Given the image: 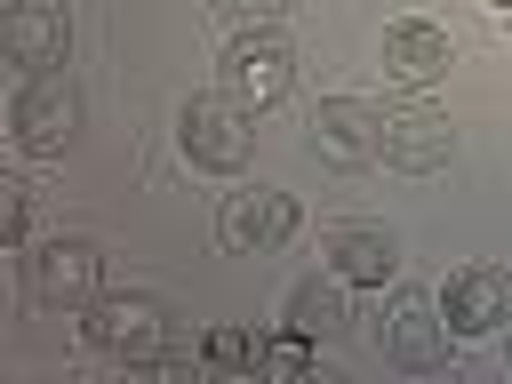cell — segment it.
<instances>
[{
  "mask_svg": "<svg viewBox=\"0 0 512 384\" xmlns=\"http://www.w3.org/2000/svg\"><path fill=\"white\" fill-rule=\"evenodd\" d=\"M264 368H272V376H304V368H312V336H304V328L272 336V344H264Z\"/></svg>",
  "mask_w": 512,
  "mask_h": 384,
  "instance_id": "cell-16",
  "label": "cell"
},
{
  "mask_svg": "<svg viewBox=\"0 0 512 384\" xmlns=\"http://www.w3.org/2000/svg\"><path fill=\"white\" fill-rule=\"evenodd\" d=\"M448 64H456L448 24H432V16H400V24H384V80H400V88H432V80H448Z\"/></svg>",
  "mask_w": 512,
  "mask_h": 384,
  "instance_id": "cell-9",
  "label": "cell"
},
{
  "mask_svg": "<svg viewBox=\"0 0 512 384\" xmlns=\"http://www.w3.org/2000/svg\"><path fill=\"white\" fill-rule=\"evenodd\" d=\"M8 128H16V144L24 152H64L72 136H80V88L64 80V72H32L24 88H16V104H8Z\"/></svg>",
  "mask_w": 512,
  "mask_h": 384,
  "instance_id": "cell-4",
  "label": "cell"
},
{
  "mask_svg": "<svg viewBox=\"0 0 512 384\" xmlns=\"http://www.w3.org/2000/svg\"><path fill=\"white\" fill-rule=\"evenodd\" d=\"M200 368H224V376H232V368H264V344H256L248 328H208V336H200Z\"/></svg>",
  "mask_w": 512,
  "mask_h": 384,
  "instance_id": "cell-15",
  "label": "cell"
},
{
  "mask_svg": "<svg viewBox=\"0 0 512 384\" xmlns=\"http://www.w3.org/2000/svg\"><path fill=\"white\" fill-rule=\"evenodd\" d=\"M80 312H88L80 336H88L96 352H112V360H128V368H160V352H168V304H160V296H144V288H104V296H88Z\"/></svg>",
  "mask_w": 512,
  "mask_h": 384,
  "instance_id": "cell-1",
  "label": "cell"
},
{
  "mask_svg": "<svg viewBox=\"0 0 512 384\" xmlns=\"http://www.w3.org/2000/svg\"><path fill=\"white\" fill-rule=\"evenodd\" d=\"M504 360H512V352H504Z\"/></svg>",
  "mask_w": 512,
  "mask_h": 384,
  "instance_id": "cell-20",
  "label": "cell"
},
{
  "mask_svg": "<svg viewBox=\"0 0 512 384\" xmlns=\"http://www.w3.org/2000/svg\"><path fill=\"white\" fill-rule=\"evenodd\" d=\"M488 8H504V16H512V0H488Z\"/></svg>",
  "mask_w": 512,
  "mask_h": 384,
  "instance_id": "cell-19",
  "label": "cell"
},
{
  "mask_svg": "<svg viewBox=\"0 0 512 384\" xmlns=\"http://www.w3.org/2000/svg\"><path fill=\"white\" fill-rule=\"evenodd\" d=\"M24 288L40 304H88V296H104V248L80 232H56L24 256Z\"/></svg>",
  "mask_w": 512,
  "mask_h": 384,
  "instance_id": "cell-5",
  "label": "cell"
},
{
  "mask_svg": "<svg viewBox=\"0 0 512 384\" xmlns=\"http://www.w3.org/2000/svg\"><path fill=\"white\" fill-rule=\"evenodd\" d=\"M0 48H8V64L56 72V64L72 56V24H64V8H56V0H16V8L0 16Z\"/></svg>",
  "mask_w": 512,
  "mask_h": 384,
  "instance_id": "cell-11",
  "label": "cell"
},
{
  "mask_svg": "<svg viewBox=\"0 0 512 384\" xmlns=\"http://www.w3.org/2000/svg\"><path fill=\"white\" fill-rule=\"evenodd\" d=\"M344 288H352V280H336V272H328V280H304V288L288 296V328H304L312 344L336 336V328L352 320V312H344Z\"/></svg>",
  "mask_w": 512,
  "mask_h": 384,
  "instance_id": "cell-14",
  "label": "cell"
},
{
  "mask_svg": "<svg viewBox=\"0 0 512 384\" xmlns=\"http://www.w3.org/2000/svg\"><path fill=\"white\" fill-rule=\"evenodd\" d=\"M176 144H184V160H192V168H208V176L248 168V152H256L248 104H232L224 88H216V96H192V104L176 112Z\"/></svg>",
  "mask_w": 512,
  "mask_h": 384,
  "instance_id": "cell-3",
  "label": "cell"
},
{
  "mask_svg": "<svg viewBox=\"0 0 512 384\" xmlns=\"http://www.w3.org/2000/svg\"><path fill=\"white\" fill-rule=\"evenodd\" d=\"M448 152H456V128H448L432 104H392V112H384V160H392V168L432 176V168H448Z\"/></svg>",
  "mask_w": 512,
  "mask_h": 384,
  "instance_id": "cell-10",
  "label": "cell"
},
{
  "mask_svg": "<svg viewBox=\"0 0 512 384\" xmlns=\"http://www.w3.org/2000/svg\"><path fill=\"white\" fill-rule=\"evenodd\" d=\"M392 264H400V248H392V232H384V224H344V232L328 240V272H336V280H352V288H384V280H392Z\"/></svg>",
  "mask_w": 512,
  "mask_h": 384,
  "instance_id": "cell-13",
  "label": "cell"
},
{
  "mask_svg": "<svg viewBox=\"0 0 512 384\" xmlns=\"http://www.w3.org/2000/svg\"><path fill=\"white\" fill-rule=\"evenodd\" d=\"M376 344L400 360V368H448V344H456V328H448V312H440V296H392V312L376 320Z\"/></svg>",
  "mask_w": 512,
  "mask_h": 384,
  "instance_id": "cell-7",
  "label": "cell"
},
{
  "mask_svg": "<svg viewBox=\"0 0 512 384\" xmlns=\"http://www.w3.org/2000/svg\"><path fill=\"white\" fill-rule=\"evenodd\" d=\"M224 24H240V32H256V24H280L288 16V0H208Z\"/></svg>",
  "mask_w": 512,
  "mask_h": 384,
  "instance_id": "cell-17",
  "label": "cell"
},
{
  "mask_svg": "<svg viewBox=\"0 0 512 384\" xmlns=\"http://www.w3.org/2000/svg\"><path fill=\"white\" fill-rule=\"evenodd\" d=\"M440 312H448L456 336H488L496 320H512V272H496V264H464V272L448 280Z\"/></svg>",
  "mask_w": 512,
  "mask_h": 384,
  "instance_id": "cell-12",
  "label": "cell"
},
{
  "mask_svg": "<svg viewBox=\"0 0 512 384\" xmlns=\"http://www.w3.org/2000/svg\"><path fill=\"white\" fill-rule=\"evenodd\" d=\"M216 88H224L232 104L264 112V104H280V96L296 88V48H288L272 24H256V32H232V48L216 56Z\"/></svg>",
  "mask_w": 512,
  "mask_h": 384,
  "instance_id": "cell-2",
  "label": "cell"
},
{
  "mask_svg": "<svg viewBox=\"0 0 512 384\" xmlns=\"http://www.w3.org/2000/svg\"><path fill=\"white\" fill-rule=\"evenodd\" d=\"M216 232H224V248H240V256H272V248H288V240H296V200H288V192H272V184L224 192Z\"/></svg>",
  "mask_w": 512,
  "mask_h": 384,
  "instance_id": "cell-6",
  "label": "cell"
},
{
  "mask_svg": "<svg viewBox=\"0 0 512 384\" xmlns=\"http://www.w3.org/2000/svg\"><path fill=\"white\" fill-rule=\"evenodd\" d=\"M24 208H32V192L24 184H0V232L8 240H24Z\"/></svg>",
  "mask_w": 512,
  "mask_h": 384,
  "instance_id": "cell-18",
  "label": "cell"
},
{
  "mask_svg": "<svg viewBox=\"0 0 512 384\" xmlns=\"http://www.w3.org/2000/svg\"><path fill=\"white\" fill-rule=\"evenodd\" d=\"M312 152H320L328 168H368V160H384V112L360 104V96H328V104L312 112Z\"/></svg>",
  "mask_w": 512,
  "mask_h": 384,
  "instance_id": "cell-8",
  "label": "cell"
}]
</instances>
